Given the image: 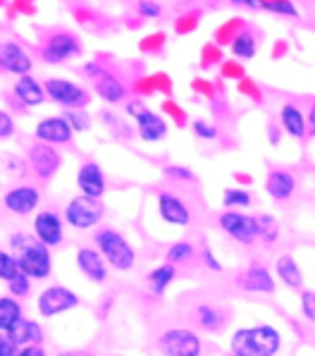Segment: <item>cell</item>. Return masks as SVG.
Returning a JSON list of instances; mask_svg holds the SVG:
<instances>
[{
  "instance_id": "1",
  "label": "cell",
  "mask_w": 315,
  "mask_h": 356,
  "mask_svg": "<svg viewBox=\"0 0 315 356\" xmlns=\"http://www.w3.org/2000/svg\"><path fill=\"white\" fill-rule=\"evenodd\" d=\"M10 251L15 254L19 273L34 282H43L53 275V254L46 244L34 237V232H15L8 239Z\"/></svg>"
},
{
  "instance_id": "2",
  "label": "cell",
  "mask_w": 315,
  "mask_h": 356,
  "mask_svg": "<svg viewBox=\"0 0 315 356\" xmlns=\"http://www.w3.org/2000/svg\"><path fill=\"white\" fill-rule=\"evenodd\" d=\"M230 352L235 356H277L282 352V332L270 323L239 327L230 337Z\"/></svg>"
},
{
  "instance_id": "3",
  "label": "cell",
  "mask_w": 315,
  "mask_h": 356,
  "mask_svg": "<svg viewBox=\"0 0 315 356\" xmlns=\"http://www.w3.org/2000/svg\"><path fill=\"white\" fill-rule=\"evenodd\" d=\"M94 246L101 251L108 266L117 273H129L137 268V249L119 229L105 225L94 232Z\"/></svg>"
},
{
  "instance_id": "4",
  "label": "cell",
  "mask_w": 315,
  "mask_h": 356,
  "mask_svg": "<svg viewBox=\"0 0 315 356\" xmlns=\"http://www.w3.org/2000/svg\"><path fill=\"white\" fill-rule=\"evenodd\" d=\"M84 53L79 36L67 29H51L39 41V58L46 65H62Z\"/></svg>"
},
{
  "instance_id": "5",
  "label": "cell",
  "mask_w": 315,
  "mask_h": 356,
  "mask_svg": "<svg viewBox=\"0 0 315 356\" xmlns=\"http://www.w3.org/2000/svg\"><path fill=\"white\" fill-rule=\"evenodd\" d=\"M65 225H69L77 232H89L96 229L105 218V204L101 199H91V196H72V199L65 204L62 211Z\"/></svg>"
},
{
  "instance_id": "6",
  "label": "cell",
  "mask_w": 315,
  "mask_h": 356,
  "mask_svg": "<svg viewBox=\"0 0 315 356\" xmlns=\"http://www.w3.org/2000/svg\"><path fill=\"white\" fill-rule=\"evenodd\" d=\"M158 352L162 356H203V339L191 327H167L158 335Z\"/></svg>"
},
{
  "instance_id": "7",
  "label": "cell",
  "mask_w": 315,
  "mask_h": 356,
  "mask_svg": "<svg viewBox=\"0 0 315 356\" xmlns=\"http://www.w3.org/2000/svg\"><path fill=\"white\" fill-rule=\"evenodd\" d=\"M43 89L46 96L53 103L62 106L65 111H84L91 103V94L81 84L72 79H62V76H51V79L43 81Z\"/></svg>"
},
{
  "instance_id": "8",
  "label": "cell",
  "mask_w": 315,
  "mask_h": 356,
  "mask_svg": "<svg viewBox=\"0 0 315 356\" xmlns=\"http://www.w3.org/2000/svg\"><path fill=\"white\" fill-rule=\"evenodd\" d=\"M217 225L227 237L241 246H253L258 242V218L244 211H222L217 216Z\"/></svg>"
},
{
  "instance_id": "9",
  "label": "cell",
  "mask_w": 315,
  "mask_h": 356,
  "mask_svg": "<svg viewBox=\"0 0 315 356\" xmlns=\"http://www.w3.org/2000/svg\"><path fill=\"white\" fill-rule=\"evenodd\" d=\"M81 304L79 294L72 292L65 284H51L39 294L36 299V311H39L41 318H58V316L67 314V311L77 309Z\"/></svg>"
},
{
  "instance_id": "10",
  "label": "cell",
  "mask_w": 315,
  "mask_h": 356,
  "mask_svg": "<svg viewBox=\"0 0 315 356\" xmlns=\"http://www.w3.org/2000/svg\"><path fill=\"white\" fill-rule=\"evenodd\" d=\"M26 165H29V170L34 172L36 179L51 182V179L60 172V168H62V153L51 144L34 141V144L26 149Z\"/></svg>"
},
{
  "instance_id": "11",
  "label": "cell",
  "mask_w": 315,
  "mask_h": 356,
  "mask_svg": "<svg viewBox=\"0 0 315 356\" xmlns=\"http://www.w3.org/2000/svg\"><path fill=\"white\" fill-rule=\"evenodd\" d=\"M34 70V60H31L29 51L17 41V38H0V72L26 76Z\"/></svg>"
},
{
  "instance_id": "12",
  "label": "cell",
  "mask_w": 315,
  "mask_h": 356,
  "mask_svg": "<svg viewBox=\"0 0 315 356\" xmlns=\"http://www.w3.org/2000/svg\"><path fill=\"white\" fill-rule=\"evenodd\" d=\"M41 189L36 184H17V187H10L3 194V208L12 216H31V213H39L41 206Z\"/></svg>"
},
{
  "instance_id": "13",
  "label": "cell",
  "mask_w": 315,
  "mask_h": 356,
  "mask_svg": "<svg viewBox=\"0 0 315 356\" xmlns=\"http://www.w3.org/2000/svg\"><path fill=\"white\" fill-rule=\"evenodd\" d=\"M34 237L48 249H58L65 242V218L53 208H43L34 216Z\"/></svg>"
},
{
  "instance_id": "14",
  "label": "cell",
  "mask_w": 315,
  "mask_h": 356,
  "mask_svg": "<svg viewBox=\"0 0 315 356\" xmlns=\"http://www.w3.org/2000/svg\"><path fill=\"white\" fill-rule=\"evenodd\" d=\"M235 282L241 292H248V294H275V289H277L275 275L263 263H251L248 268L239 270Z\"/></svg>"
},
{
  "instance_id": "15",
  "label": "cell",
  "mask_w": 315,
  "mask_h": 356,
  "mask_svg": "<svg viewBox=\"0 0 315 356\" xmlns=\"http://www.w3.org/2000/svg\"><path fill=\"white\" fill-rule=\"evenodd\" d=\"M34 139L51 146H65V144H72L74 131L69 127L67 120H65V115H48V118H43L34 127Z\"/></svg>"
},
{
  "instance_id": "16",
  "label": "cell",
  "mask_w": 315,
  "mask_h": 356,
  "mask_svg": "<svg viewBox=\"0 0 315 356\" xmlns=\"http://www.w3.org/2000/svg\"><path fill=\"white\" fill-rule=\"evenodd\" d=\"M158 216L162 222L175 227H189L191 225V208L182 196L172 194V191H160L158 194Z\"/></svg>"
},
{
  "instance_id": "17",
  "label": "cell",
  "mask_w": 315,
  "mask_h": 356,
  "mask_svg": "<svg viewBox=\"0 0 315 356\" xmlns=\"http://www.w3.org/2000/svg\"><path fill=\"white\" fill-rule=\"evenodd\" d=\"M74 261H77L79 273L89 282H94V284L108 282V275H110V266H108L105 259H103L101 251L96 249V246H79Z\"/></svg>"
},
{
  "instance_id": "18",
  "label": "cell",
  "mask_w": 315,
  "mask_h": 356,
  "mask_svg": "<svg viewBox=\"0 0 315 356\" xmlns=\"http://www.w3.org/2000/svg\"><path fill=\"white\" fill-rule=\"evenodd\" d=\"M77 187H79V194L91 196V199H103V196H105L108 179L99 163L96 161L81 163L77 170Z\"/></svg>"
},
{
  "instance_id": "19",
  "label": "cell",
  "mask_w": 315,
  "mask_h": 356,
  "mask_svg": "<svg viewBox=\"0 0 315 356\" xmlns=\"http://www.w3.org/2000/svg\"><path fill=\"white\" fill-rule=\"evenodd\" d=\"M296 187H298L296 175L287 168H273L268 172V177H265V191H268V196L277 201V204L289 201L296 194Z\"/></svg>"
},
{
  "instance_id": "20",
  "label": "cell",
  "mask_w": 315,
  "mask_h": 356,
  "mask_svg": "<svg viewBox=\"0 0 315 356\" xmlns=\"http://www.w3.org/2000/svg\"><path fill=\"white\" fill-rule=\"evenodd\" d=\"M191 321H194V325H196L198 330H203V332H220V330H225V327H227V321H230V318H227L225 309L203 301V304L194 306Z\"/></svg>"
},
{
  "instance_id": "21",
  "label": "cell",
  "mask_w": 315,
  "mask_h": 356,
  "mask_svg": "<svg viewBox=\"0 0 315 356\" xmlns=\"http://www.w3.org/2000/svg\"><path fill=\"white\" fill-rule=\"evenodd\" d=\"M12 94L19 101L22 108H39L46 103V89H43V81L36 79L34 74L19 76L12 86Z\"/></svg>"
},
{
  "instance_id": "22",
  "label": "cell",
  "mask_w": 315,
  "mask_h": 356,
  "mask_svg": "<svg viewBox=\"0 0 315 356\" xmlns=\"http://www.w3.org/2000/svg\"><path fill=\"white\" fill-rule=\"evenodd\" d=\"M280 127L284 129V134H289L291 139L303 141L308 136V120L306 113L301 111V106L296 103H282L280 106Z\"/></svg>"
},
{
  "instance_id": "23",
  "label": "cell",
  "mask_w": 315,
  "mask_h": 356,
  "mask_svg": "<svg viewBox=\"0 0 315 356\" xmlns=\"http://www.w3.org/2000/svg\"><path fill=\"white\" fill-rule=\"evenodd\" d=\"M137 131L146 144H158V141H162L167 136L170 124H167V120L162 118V115H158L146 108V111L137 118Z\"/></svg>"
},
{
  "instance_id": "24",
  "label": "cell",
  "mask_w": 315,
  "mask_h": 356,
  "mask_svg": "<svg viewBox=\"0 0 315 356\" xmlns=\"http://www.w3.org/2000/svg\"><path fill=\"white\" fill-rule=\"evenodd\" d=\"M94 91H96V96H99L101 101L110 103V106L122 103L124 98H127V94H129L127 84H124V81L119 79L115 72H103L99 79H94Z\"/></svg>"
},
{
  "instance_id": "25",
  "label": "cell",
  "mask_w": 315,
  "mask_h": 356,
  "mask_svg": "<svg viewBox=\"0 0 315 356\" xmlns=\"http://www.w3.org/2000/svg\"><path fill=\"white\" fill-rule=\"evenodd\" d=\"M275 277L289 289L303 287V270L291 254H280L275 259Z\"/></svg>"
},
{
  "instance_id": "26",
  "label": "cell",
  "mask_w": 315,
  "mask_h": 356,
  "mask_svg": "<svg viewBox=\"0 0 315 356\" xmlns=\"http://www.w3.org/2000/svg\"><path fill=\"white\" fill-rule=\"evenodd\" d=\"M8 335L19 344V347H29V344H43L46 339V332H43L41 323L34 321V318H22L15 323L12 327L8 330Z\"/></svg>"
},
{
  "instance_id": "27",
  "label": "cell",
  "mask_w": 315,
  "mask_h": 356,
  "mask_svg": "<svg viewBox=\"0 0 315 356\" xmlns=\"http://www.w3.org/2000/svg\"><path fill=\"white\" fill-rule=\"evenodd\" d=\"M177 280V268L170 266V263H160V266H155L153 270L146 275V284H148L151 294H153L155 299L165 297V292L170 289V284Z\"/></svg>"
},
{
  "instance_id": "28",
  "label": "cell",
  "mask_w": 315,
  "mask_h": 356,
  "mask_svg": "<svg viewBox=\"0 0 315 356\" xmlns=\"http://www.w3.org/2000/svg\"><path fill=\"white\" fill-rule=\"evenodd\" d=\"M22 318H24V306H22V301L10 297V294L0 297V332H8L10 327Z\"/></svg>"
},
{
  "instance_id": "29",
  "label": "cell",
  "mask_w": 315,
  "mask_h": 356,
  "mask_svg": "<svg viewBox=\"0 0 315 356\" xmlns=\"http://www.w3.org/2000/svg\"><path fill=\"white\" fill-rule=\"evenodd\" d=\"M258 53V38L253 34L251 29H244L239 31L235 36V41H232V56L239 58V60H251L256 58Z\"/></svg>"
},
{
  "instance_id": "30",
  "label": "cell",
  "mask_w": 315,
  "mask_h": 356,
  "mask_svg": "<svg viewBox=\"0 0 315 356\" xmlns=\"http://www.w3.org/2000/svg\"><path fill=\"white\" fill-rule=\"evenodd\" d=\"M222 206L225 211H246L253 206V194L239 187H227L222 191Z\"/></svg>"
},
{
  "instance_id": "31",
  "label": "cell",
  "mask_w": 315,
  "mask_h": 356,
  "mask_svg": "<svg viewBox=\"0 0 315 356\" xmlns=\"http://www.w3.org/2000/svg\"><path fill=\"white\" fill-rule=\"evenodd\" d=\"M258 242L265 246H275L280 242V222L270 213H258Z\"/></svg>"
},
{
  "instance_id": "32",
  "label": "cell",
  "mask_w": 315,
  "mask_h": 356,
  "mask_svg": "<svg viewBox=\"0 0 315 356\" xmlns=\"http://www.w3.org/2000/svg\"><path fill=\"white\" fill-rule=\"evenodd\" d=\"M196 259V246L194 242H175L170 246V249L165 251V263H170V266H187V263H191Z\"/></svg>"
},
{
  "instance_id": "33",
  "label": "cell",
  "mask_w": 315,
  "mask_h": 356,
  "mask_svg": "<svg viewBox=\"0 0 315 356\" xmlns=\"http://www.w3.org/2000/svg\"><path fill=\"white\" fill-rule=\"evenodd\" d=\"M31 282H34V280H31V277H26L24 273H17L12 280L5 282V284H8V294H10V297H15V299L22 301L24 297H29V294H31Z\"/></svg>"
},
{
  "instance_id": "34",
  "label": "cell",
  "mask_w": 315,
  "mask_h": 356,
  "mask_svg": "<svg viewBox=\"0 0 315 356\" xmlns=\"http://www.w3.org/2000/svg\"><path fill=\"white\" fill-rule=\"evenodd\" d=\"M19 273V266H17V259H15L12 251L8 249H0V280L3 282H10L15 275Z\"/></svg>"
},
{
  "instance_id": "35",
  "label": "cell",
  "mask_w": 315,
  "mask_h": 356,
  "mask_svg": "<svg viewBox=\"0 0 315 356\" xmlns=\"http://www.w3.org/2000/svg\"><path fill=\"white\" fill-rule=\"evenodd\" d=\"M260 10L282 15V17H298V10L289 3V0H263V3H260Z\"/></svg>"
},
{
  "instance_id": "36",
  "label": "cell",
  "mask_w": 315,
  "mask_h": 356,
  "mask_svg": "<svg viewBox=\"0 0 315 356\" xmlns=\"http://www.w3.org/2000/svg\"><path fill=\"white\" fill-rule=\"evenodd\" d=\"M298 306H301L303 321L311 323V325H315V289H301Z\"/></svg>"
},
{
  "instance_id": "37",
  "label": "cell",
  "mask_w": 315,
  "mask_h": 356,
  "mask_svg": "<svg viewBox=\"0 0 315 356\" xmlns=\"http://www.w3.org/2000/svg\"><path fill=\"white\" fill-rule=\"evenodd\" d=\"M62 115H65V120L69 122V127H72L74 134L91 129V118L86 115V111H65Z\"/></svg>"
},
{
  "instance_id": "38",
  "label": "cell",
  "mask_w": 315,
  "mask_h": 356,
  "mask_svg": "<svg viewBox=\"0 0 315 356\" xmlns=\"http://www.w3.org/2000/svg\"><path fill=\"white\" fill-rule=\"evenodd\" d=\"M191 131H194V136H198V139H203V141L217 139V127L213 122H205V120H194Z\"/></svg>"
},
{
  "instance_id": "39",
  "label": "cell",
  "mask_w": 315,
  "mask_h": 356,
  "mask_svg": "<svg viewBox=\"0 0 315 356\" xmlns=\"http://www.w3.org/2000/svg\"><path fill=\"white\" fill-rule=\"evenodd\" d=\"M137 13L144 19H160L162 17V5L155 3V0H139Z\"/></svg>"
},
{
  "instance_id": "40",
  "label": "cell",
  "mask_w": 315,
  "mask_h": 356,
  "mask_svg": "<svg viewBox=\"0 0 315 356\" xmlns=\"http://www.w3.org/2000/svg\"><path fill=\"white\" fill-rule=\"evenodd\" d=\"M162 172H165L167 179H175V182H194V179H196V175L187 165H165Z\"/></svg>"
},
{
  "instance_id": "41",
  "label": "cell",
  "mask_w": 315,
  "mask_h": 356,
  "mask_svg": "<svg viewBox=\"0 0 315 356\" xmlns=\"http://www.w3.org/2000/svg\"><path fill=\"white\" fill-rule=\"evenodd\" d=\"M201 261H203V266L208 268L210 273H222V270H225V266H222L220 259L213 254V249H210V246H203V249H201Z\"/></svg>"
},
{
  "instance_id": "42",
  "label": "cell",
  "mask_w": 315,
  "mask_h": 356,
  "mask_svg": "<svg viewBox=\"0 0 315 356\" xmlns=\"http://www.w3.org/2000/svg\"><path fill=\"white\" fill-rule=\"evenodd\" d=\"M19 344L8 332H0V356H19Z\"/></svg>"
},
{
  "instance_id": "43",
  "label": "cell",
  "mask_w": 315,
  "mask_h": 356,
  "mask_svg": "<svg viewBox=\"0 0 315 356\" xmlns=\"http://www.w3.org/2000/svg\"><path fill=\"white\" fill-rule=\"evenodd\" d=\"M15 129H17V127H15L12 115L0 111V139H10V136L15 134Z\"/></svg>"
},
{
  "instance_id": "44",
  "label": "cell",
  "mask_w": 315,
  "mask_h": 356,
  "mask_svg": "<svg viewBox=\"0 0 315 356\" xmlns=\"http://www.w3.org/2000/svg\"><path fill=\"white\" fill-rule=\"evenodd\" d=\"M19 356H48V352L43 349V344H29L19 349Z\"/></svg>"
},
{
  "instance_id": "45",
  "label": "cell",
  "mask_w": 315,
  "mask_h": 356,
  "mask_svg": "<svg viewBox=\"0 0 315 356\" xmlns=\"http://www.w3.org/2000/svg\"><path fill=\"white\" fill-rule=\"evenodd\" d=\"M124 111H127L129 118H134V120H137L139 115L146 111V106H144V101H129V103H127V108H124Z\"/></svg>"
},
{
  "instance_id": "46",
  "label": "cell",
  "mask_w": 315,
  "mask_h": 356,
  "mask_svg": "<svg viewBox=\"0 0 315 356\" xmlns=\"http://www.w3.org/2000/svg\"><path fill=\"white\" fill-rule=\"evenodd\" d=\"M84 74L91 76V79H99V76L103 74V70H101L99 63H86L84 65Z\"/></svg>"
},
{
  "instance_id": "47",
  "label": "cell",
  "mask_w": 315,
  "mask_h": 356,
  "mask_svg": "<svg viewBox=\"0 0 315 356\" xmlns=\"http://www.w3.org/2000/svg\"><path fill=\"white\" fill-rule=\"evenodd\" d=\"M306 120H308V134L315 136V101L308 106V115H306Z\"/></svg>"
},
{
  "instance_id": "48",
  "label": "cell",
  "mask_w": 315,
  "mask_h": 356,
  "mask_svg": "<svg viewBox=\"0 0 315 356\" xmlns=\"http://www.w3.org/2000/svg\"><path fill=\"white\" fill-rule=\"evenodd\" d=\"M56 356H96V352H91V349H65Z\"/></svg>"
},
{
  "instance_id": "49",
  "label": "cell",
  "mask_w": 315,
  "mask_h": 356,
  "mask_svg": "<svg viewBox=\"0 0 315 356\" xmlns=\"http://www.w3.org/2000/svg\"><path fill=\"white\" fill-rule=\"evenodd\" d=\"M277 139H280V136H277V127H275V124H270V141L277 144Z\"/></svg>"
},
{
  "instance_id": "50",
  "label": "cell",
  "mask_w": 315,
  "mask_h": 356,
  "mask_svg": "<svg viewBox=\"0 0 315 356\" xmlns=\"http://www.w3.org/2000/svg\"><path fill=\"white\" fill-rule=\"evenodd\" d=\"M220 356H235V354H232V352H225V354H220Z\"/></svg>"
},
{
  "instance_id": "51",
  "label": "cell",
  "mask_w": 315,
  "mask_h": 356,
  "mask_svg": "<svg viewBox=\"0 0 315 356\" xmlns=\"http://www.w3.org/2000/svg\"><path fill=\"white\" fill-rule=\"evenodd\" d=\"M253 3H258V5H260V3H263V0H253Z\"/></svg>"
},
{
  "instance_id": "52",
  "label": "cell",
  "mask_w": 315,
  "mask_h": 356,
  "mask_svg": "<svg viewBox=\"0 0 315 356\" xmlns=\"http://www.w3.org/2000/svg\"><path fill=\"white\" fill-rule=\"evenodd\" d=\"M115 356H124V354H115Z\"/></svg>"
}]
</instances>
